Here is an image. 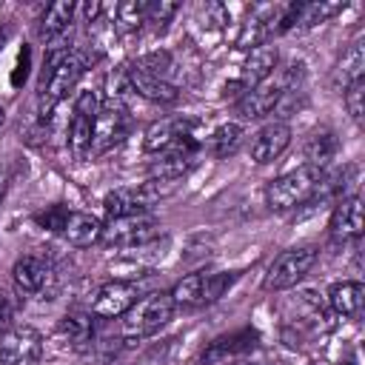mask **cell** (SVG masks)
I'll list each match as a JSON object with an SVG mask.
<instances>
[{"mask_svg":"<svg viewBox=\"0 0 365 365\" xmlns=\"http://www.w3.org/2000/svg\"><path fill=\"white\" fill-rule=\"evenodd\" d=\"M86 71V54L77 48H60L48 51L40 86H37V114L40 120H48L51 111L68 97V91L77 88L80 77Z\"/></svg>","mask_w":365,"mask_h":365,"instance_id":"1","label":"cell"},{"mask_svg":"<svg viewBox=\"0 0 365 365\" xmlns=\"http://www.w3.org/2000/svg\"><path fill=\"white\" fill-rule=\"evenodd\" d=\"M362 71H365V46L362 43H351L348 51L339 57L336 68H334V83L336 88H348L351 83L362 80Z\"/></svg>","mask_w":365,"mask_h":365,"instance_id":"23","label":"cell"},{"mask_svg":"<svg viewBox=\"0 0 365 365\" xmlns=\"http://www.w3.org/2000/svg\"><path fill=\"white\" fill-rule=\"evenodd\" d=\"M128 134V111L123 103H100L97 120H94V137H91V154H106L108 148L120 145Z\"/></svg>","mask_w":365,"mask_h":365,"instance_id":"9","label":"cell"},{"mask_svg":"<svg viewBox=\"0 0 365 365\" xmlns=\"http://www.w3.org/2000/svg\"><path fill=\"white\" fill-rule=\"evenodd\" d=\"M245 143V131L240 123H222L211 131L208 137V151L217 157V160H228L240 151V145Z\"/></svg>","mask_w":365,"mask_h":365,"instance_id":"22","label":"cell"},{"mask_svg":"<svg viewBox=\"0 0 365 365\" xmlns=\"http://www.w3.org/2000/svg\"><path fill=\"white\" fill-rule=\"evenodd\" d=\"M245 365H251V362H245Z\"/></svg>","mask_w":365,"mask_h":365,"instance_id":"33","label":"cell"},{"mask_svg":"<svg viewBox=\"0 0 365 365\" xmlns=\"http://www.w3.org/2000/svg\"><path fill=\"white\" fill-rule=\"evenodd\" d=\"M171 299L177 308H197V305H205V271H194L188 277H182L174 291H171Z\"/></svg>","mask_w":365,"mask_h":365,"instance_id":"24","label":"cell"},{"mask_svg":"<svg viewBox=\"0 0 365 365\" xmlns=\"http://www.w3.org/2000/svg\"><path fill=\"white\" fill-rule=\"evenodd\" d=\"M100 111V97L97 91H80L74 100L71 123H68V148L74 160L91 157V137H94V120Z\"/></svg>","mask_w":365,"mask_h":365,"instance_id":"7","label":"cell"},{"mask_svg":"<svg viewBox=\"0 0 365 365\" xmlns=\"http://www.w3.org/2000/svg\"><path fill=\"white\" fill-rule=\"evenodd\" d=\"M197 128L194 120L188 117H165V120H157L145 128L143 134V148L148 154H160V151H168L174 148L177 143H182L185 137H191Z\"/></svg>","mask_w":365,"mask_h":365,"instance_id":"12","label":"cell"},{"mask_svg":"<svg viewBox=\"0 0 365 365\" xmlns=\"http://www.w3.org/2000/svg\"><path fill=\"white\" fill-rule=\"evenodd\" d=\"M3 120H6V111H3V106H0V125H3Z\"/></svg>","mask_w":365,"mask_h":365,"instance_id":"31","label":"cell"},{"mask_svg":"<svg viewBox=\"0 0 365 365\" xmlns=\"http://www.w3.org/2000/svg\"><path fill=\"white\" fill-rule=\"evenodd\" d=\"M0 188H3V177H0Z\"/></svg>","mask_w":365,"mask_h":365,"instance_id":"32","label":"cell"},{"mask_svg":"<svg viewBox=\"0 0 365 365\" xmlns=\"http://www.w3.org/2000/svg\"><path fill=\"white\" fill-rule=\"evenodd\" d=\"M11 282L20 297H37L51 299L57 291V271L54 265L40 254H23L11 265Z\"/></svg>","mask_w":365,"mask_h":365,"instance_id":"6","label":"cell"},{"mask_svg":"<svg viewBox=\"0 0 365 365\" xmlns=\"http://www.w3.org/2000/svg\"><path fill=\"white\" fill-rule=\"evenodd\" d=\"M145 3L148 0H123L114 6V26L123 34H134L145 26Z\"/></svg>","mask_w":365,"mask_h":365,"instance_id":"25","label":"cell"},{"mask_svg":"<svg viewBox=\"0 0 365 365\" xmlns=\"http://www.w3.org/2000/svg\"><path fill=\"white\" fill-rule=\"evenodd\" d=\"M100 234H103V222L88 211H68L60 231V237L74 248H88L100 242Z\"/></svg>","mask_w":365,"mask_h":365,"instance_id":"18","label":"cell"},{"mask_svg":"<svg viewBox=\"0 0 365 365\" xmlns=\"http://www.w3.org/2000/svg\"><path fill=\"white\" fill-rule=\"evenodd\" d=\"M94 314H86V311H68L60 322H57V334L74 345V348H83L86 342H91L94 336Z\"/></svg>","mask_w":365,"mask_h":365,"instance_id":"21","label":"cell"},{"mask_svg":"<svg viewBox=\"0 0 365 365\" xmlns=\"http://www.w3.org/2000/svg\"><path fill=\"white\" fill-rule=\"evenodd\" d=\"M362 299H365V288L359 279H342L331 288L328 302L334 308V314L345 317V319H359L362 314Z\"/></svg>","mask_w":365,"mask_h":365,"instance_id":"20","label":"cell"},{"mask_svg":"<svg viewBox=\"0 0 365 365\" xmlns=\"http://www.w3.org/2000/svg\"><path fill=\"white\" fill-rule=\"evenodd\" d=\"M259 342V334L254 328H240V331H231V334H222L217 339H211L202 354H200V362L202 365H217V362H225V359H237V356H245L248 351H254Z\"/></svg>","mask_w":365,"mask_h":365,"instance_id":"10","label":"cell"},{"mask_svg":"<svg viewBox=\"0 0 365 365\" xmlns=\"http://www.w3.org/2000/svg\"><path fill=\"white\" fill-rule=\"evenodd\" d=\"M319 185H322V171L299 165V168H291V171L268 180L265 202L271 211H291V208L305 205L311 197H317Z\"/></svg>","mask_w":365,"mask_h":365,"instance_id":"3","label":"cell"},{"mask_svg":"<svg viewBox=\"0 0 365 365\" xmlns=\"http://www.w3.org/2000/svg\"><path fill=\"white\" fill-rule=\"evenodd\" d=\"M291 125L282 123V120H274V123H265L254 137H251V160L257 165H268L274 160L282 157V151L291 145Z\"/></svg>","mask_w":365,"mask_h":365,"instance_id":"14","label":"cell"},{"mask_svg":"<svg viewBox=\"0 0 365 365\" xmlns=\"http://www.w3.org/2000/svg\"><path fill=\"white\" fill-rule=\"evenodd\" d=\"M74 14H77V6H74L71 0H60V3L46 6L37 31H40V37L48 43V51L68 48V46H66V37H68V31H71Z\"/></svg>","mask_w":365,"mask_h":365,"instance_id":"13","label":"cell"},{"mask_svg":"<svg viewBox=\"0 0 365 365\" xmlns=\"http://www.w3.org/2000/svg\"><path fill=\"white\" fill-rule=\"evenodd\" d=\"M317 259H319L317 245H294V248L279 251L274 257V262L268 265L265 277H262V288L265 291H288V288H294L297 282H302L311 274Z\"/></svg>","mask_w":365,"mask_h":365,"instance_id":"4","label":"cell"},{"mask_svg":"<svg viewBox=\"0 0 365 365\" xmlns=\"http://www.w3.org/2000/svg\"><path fill=\"white\" fill-rule=\"evenodd\" d=\"M137 299H140L137 282H120V279H114V282H106L97 291V297L91 302V314L97 319H114V317H123Z\"/></svg>","mask_w":365,"mask_h":365,"instance_id":"11","label":"cell"},{"mask_svg":"<svg viewBox=\"0 0 365 365\" xmlns=\"http://www.w3.org/2000/svg\"><path fill=\"white\" fill-rule=\"evenodd\" d=\"M336 151H339V140L331 128H317L308 134L305 145H302V157H305V165L308 168H317V171H325L334 160H336Z\"/></svg>","mask_w":365,"mask_h":365,"instance_id":"19","label":"cell"},{"mask_svg":"<svg viewBox=\"0 0 365 365\" xmlns=\"http://www.w3.org/2000/svg\"><path fill=\"white\" fill-rule=\"evenodd\" d=\"M125 80L131 86V91H137L140 97L151 100V103H163V106H171L180 100V91L174 83H168L165 77H157V74H148L143 68H137L134 63L125 68Z\"/></svg>","mask_w":365,"mask_h":365,"instance_id":"16","label":"cell"},{"mask_svg":"<svg viewBox=\"0 0 365 365\" xmlns=\"http://www.w3.org/2000/svg\"><path fill=\"white\" fill-rule=\"evenodd\" d=\"M345 108H348L351 120L356 125H362V114H365V77L345 88Z\"/></svg>","mask_w":365,"mask_h":365,"instance_id":"27","label":"cell"},{"mask_svg":"<svg viewBox=\"0 0 365 365\" xmlns=\"http://www.w3.org/2000/svg\"><path fill=\"white\" fill-rule=\"evenodd\" d=\"M66 217H68V208H66V205H51V208H46V211L34 214V222H37L40 228H48V231L60 234V231H63Z\"/></svg>","mask_w":365,"mask_h":365,"instance_id":"28","label":"cell"},{"mask_svg":"<svg viewBox=\"0 0 365 365\" xmlns=\"http://www.w3.org/2000/svg\"><path fill=\"white\" fill-rule=\"evenodd\" d=\"M157 237H160V220L151 211H140V214L106 220L100 242L106 248H137V245H145Z\"/></svg>","mask_w":365,"mask_h":365,"instance_id":"5","label":"cell"},{"mask_svg":"<svg viewBox=\"0 0 365 365\" xmlns=\"http://www.w3.org/2000/svg\"><path fill=\"white\" fill-rule=\"evenodd\" d=\"M43 354V336L31 325H11L0 336V365H37Z\"/></svg>","mask_w":365,"mask_h":365,"instance_id":"8","label":"cell"},{"mask_svg":"<svg viewBox=\"0 0 365 365\" xmlns=\"http://www.w3.org/2000/svg\"><path fill=\"white\" fill-rule=\"evenodd\" d=\"M328 231H331V240L339 245L359 240V234H362V200H359V194L336 200L331 220H328Z\"/></svg>","mask_w":365,"mask_h":365,"instance_id":"15","label":"cell"},{"mask_svg":"<svg viewBox=\"0 0 365 365\" xmlns=\"http://www.w3.org/2000/svg\"><path fill=\"white\" fill-rule=\"evenodd\" d=\"M177 305L171 299V291H151L140 297L120 319V336L123 339H145L165 328L174 317Z\"/></svg>","mask_w":365,"mask_h":365,"instance_id":"2","label":"cell"},{"mask_svg":"<svg viewBox=\"0 0 365 365\" xmlns=\"http://www.w3.org/2000/svg\"><path fill=\"white\" fill-rule=\"evenodd\" d=\"M11 325H14V299H11L6 291H0V336H3Z\"/></svg>","mask_w":365,"mask_h":365,"instance_id":"30","label":"cell"},{"mask_svg":"<svg viewBox=\"0 0 365 365\" xmlns=\"http://www.w3.org/2000/svg\"><path fill=\"white\" fill-rule=\"evenodd\" d=\"M277 63H279V51H277V46H271V43H259V46H254V48L248 51L245 63H242L240 86L248 91V88L265 83V80L274 74Z\"/></svg>","mask_w":365,"mask_h":365,"instance_id":"17","label":"cell"},{"mask_svg":"<svg viewBox=\"0 0 365 365\" xmlns=\"http://www.w3.org/2000/svg\"><path fill=\"white\" fill-rule=\"evenodd\" d=\"M177 3H171V0H148L145 3V23L154 29V31H163L168 23H171V17L177 14Z\"/></svg>","mask_w":365,"mask_h":365,"instance_id":"26","label":"cell"},{"mask_svg":"<svg viewBox=\"0 0 365 365\" xmlns=\"http://www.w3.org/2000/svg\"><path fill=\"white\" fill-rule=\"evenodd\" d=\"M200 23L202 26H214V29H222L228 23V11L222 3H205L200 6Z\"/></svg>","mask_w":365,"mask_h":365,"instance_id":"29","label":"cell"}]
</instances>
